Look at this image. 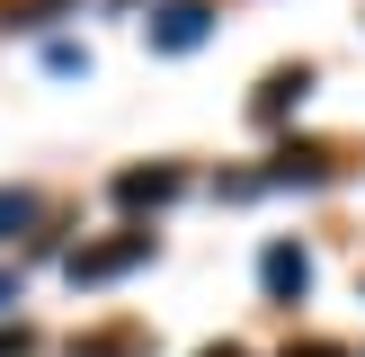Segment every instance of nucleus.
<instances>
[{"label": "nucleus", "instance_id": "2", "mask_svg": "<svg viewBox=\"0 0 365 357\" xmlns=\"http://www.w3.org/2000/svg\"><path fill=\"white\" fill-rule=\"evenodd\" d=\"M259 286H267L277 303H294L303 286H312V259H303V241H267V250H259Z\"/></svg>", "mask_w": 365, "mask_h": 357}, {"label": "nucleus", "instance_id": "11", "mask_svg": "<svg viewBox=\"0 0 365 357\" xmlns=\"http://www.w3.org/2000/svg\"><path fill=\"white\" fill-rule=\"evenodd\" d=\"M205 357H241V348H232V339H223V348H205Z\"/></svg>", "mask_w": 365, "mask_h": 357}, {"label": "nucleus", "instance_id": "5", "mask_svg": "<svg viewBox=\"0 0 365 357\" xmlns=\"http://www.w3.org/2000/svg\"><path fill=\"white\" fill-rule=\"evenodd\" d=\"M303 89H312V71H303V63H285V71H267V89H259V116H285V107H294Z\"/></svg>", "mask_w": 365, "mask_h": 357}, {"label": "nucleus", "instance_id": "7", "mask_svg": "<svg viewBox=\"0 0 365 357\" xmlns=\"http://www.w3.org/2000/svg\"><path fill=\"white\" fill-rule=\"evenodd\" d=\"M27 223H36V196H27V188H0V241L27 232Z\"/></svg>", "mask_w": 365, "mask_h": 357}, {"label": "nucleus", "instance_id": "1", "mask_svg": "<svg viewBox=\"0 0 365 357\" xmlns=\"http://www.w3.org/2000/svg\"><path fill=\"white\" fill-rule=\"evenodd\" d=\"M152 259V232H107V241H81L71 250V286H107V277H125V268H143Z\"/></svg>", "mask_w": 365, "mask_h": 357}, {"label": "nucleus", "instance_id": "8", "mask_svg": "<svg viewBox=\"0 0 365 357\" xmlns=\"http://www.w3.org/2000/svg\"><path fill=\"white\" fill-rule=\"evenodd\" d=\"M285 357H348V348H339V339H294Z\"/></svg>", "mask_w": 365, "mask_h": 357}, {"label": "nucleus", "instance_id": "4", "mask_svg": "<svg viewBox=\"0 0 365 357\" xmlns=\"http://www.w3.org/2000/svg\"><path fill=\"white\" fill-rule=\"evenodd\" d=\"M178 188H187V170H170V161H160V170H125V178H116V206L143 214V206H170Z\"/></svg>", "mask_w": 365, "mask_h": 357}, {"label": "nucleus", "instance_id": "3", "mask_svg": "<svg viewBox=\"0 0 365 357\" xmlns=\"http://www.w3.org/2000/svg\"><path fill=\"white\" fill-rule=\"evenodd\" d=\"M205 27H214L205 0H170V9L152 18V45H160V54H187V45H205Z\"/></svg>", "mask_w": 365, "mask_h": 357}, {"label": "nucleus", "instance_id": "9", "mask_svg": "<svg viewBox=\"0 0 365 357\" xmlns=\"http://www.w3.org/2000/svg\"><path fill=\"white\" fill-rule=\"evenodd\" d=\"M0 357H27V331H18V321L0 331Z\"/></svg>", "mask_w": 365, "mask_h": 357}, {"label": "nucleus", "instance_id": "10", "mask_svg": "<svg viewBox=\"0 0 365 357\" xmlns=\"http://www.w3.org/2000/svg\"><path fill=\"white\" fill-rule=\"evenodd\" d=\"M9 303H18V277H9V268H0V313H9Z\"/></svg>", "mask_w": 365, "mask_h": 357}, {"label": "nucleus", "instance_id": "6", "mask_svg": "<svg viewBox=\"0 0 365 357\" xmlns=\"http://www.w3.org/2000/svg\"><path fill=\"white\" fill-rule=\"evenodd\" d=\"M53 9H71V0H0V27H45Z\"/></svg>", "mask_w": 365, "mask_h": 357}]
</instances>
